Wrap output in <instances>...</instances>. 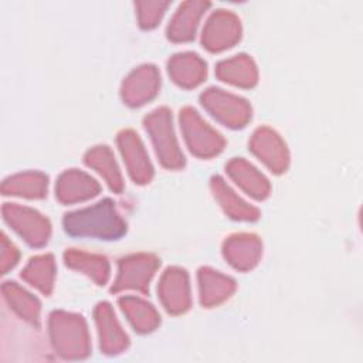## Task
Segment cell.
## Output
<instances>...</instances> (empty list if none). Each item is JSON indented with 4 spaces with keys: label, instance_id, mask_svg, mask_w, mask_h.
Wrapping results in <instances>:
<instances>
[{
    "label": "cell",
    "instance_id": "12",
    "mask_svg": "<svg viewBox=\"0 0 363 363\" xmlns=\"http://www.w3.org/2000/svg\"><path fill=\"white\" fill-rule=\"evenodd\" d=\"M16 258H17L16 250L13 248L11 244H9L6 237H3V247H1V269H3V274L7 271V268L10 265H13L16 262Z\"/></svg>",
    "mask_w": 363,
    "mask_h": 363
},
{
    "label": "cell",
    "instance_id": "10",
    "mask_svg": "<svg viewBox=\"0 0 363 363\" xmlns=\"http://www.w3.org/2000/svg\"><path fill=\"white\" fill-rule=\"evenodd\" d=\"M231 173L247 190L252 191L254 196L262 197L267 193L265 180L251 166H245L242 162H235L231 167Z\"/></svg>",
    "mask_w": 363,
    "mask_h": 363
},
{
    "label": "cell",
    "instance_id": "1",
    "mask_svg": "<svg viewBox=\"0 0 363 363\" xmlns=\"http://www.w3.org/2000/svg\"><path fill=\"white\" fill-rule=\"evenodd\" d=\"M65 228L71 234H89L101 237H116L125 225L115 213L111 200H104L95 207L67 214Z\"/></svg>",
    "mask_w": 363,
    "mask_h": 363
},
{
    "label": "cell",
    "instance_id": "9",
    "mask_svg": "<svg viewBox=\"0 0 363 363\" xmlns=\"http://www.w3.org/2000/svg\"><path fill=\"white\" fill-rule=\"evenodd\" d=\"M52 259L50 257H40V258H33L31 262L27 265L21 277H24L27 281H30L33 285L41 288L43 291L48 289V285L51 282V267H52Z\"/></svg>",
    "mask_w": 363,
    "mask_h": 363
},
{
    "label": "cell",
    "instance_id": "3",
    "mask_svg": "<svg viewBox=\"0 0 363 363\" xmlns=\"http://www.w3.org/2000/svg\"><path fill=\"white\" fill-rule=\"evenodd\" d=\"M155 113L156 115L149 118V128L153 133V139L157 146V153L162 156V160L164 163H167L169 166H174L176 163H180V159L183 160V156L179 153L172 135V128H169V116L163 111H156Z\"/></svg>",
    "mask_w": 363,
    "mask_h": 363
},
{
    "label": "cell",
    "instance_id": "7",
    "mask_svg": "<svg viewBox=\"0 0 363 363\" xmlns=\"http://www.w3.org/2000/svg\"><path fill=\"white\" fill-rule=\"evenodd\" d=\"M74 176L72 173H67L65 176H62L61 183H60V196L64 200H74V199H84V197H89L94 196L98 191V186L96 183L84 176V174H78L77 173V183H74Z\"/></svg>",
    "mask_w": 363,
    "mask_h": 363
},
{
    "label": "cell",
    "instance_id": "8",
    "mask_svg": "<svg viewBox=\"0 0 363 363\" xmlns=\"http://www.w3.org/2000/svg\"><path fill=\"white\" fill-rule=\"evenodd\" d=\"M108 305H101L99 311V325H101V337H104V346L108 350H116L126 343V336L122 335L121 329L116 326L115 319L111 316Z\"/></svg>",
    "mask_w": 363,
    "mask_h": 363
},
{
    "label": "cell",
    "instance_id": "6",
    "mask_svg": "<svg viewBox=\"0 0 363 363\" xmlns=\"http://www.w3.org/2000/svg\"><path fill=\"white\" fill-rule=\"evenodd\" d=\"M123 143H122V150L123 155H126L128 162L130 164V172L133 173L135 179H149V173H150V167H149V162H146V156L143 155L142 146L139 145L138 138H135V135L132 133H125L122 136Z\"/></svg>",
    "mask_w": 363,
    "mask_h": 363
},
{
    "label": "cell",
    "instance_id": "2",
    "mask_svg": "<svg viewBox=\"0 0 363 363\" xmlns=\"http://www.w3.org/2000/svg\"><path fill=\"white\" fill-rule=\"evenodd\" d=\"M3 214L7 223L24 235L30 244L40 245L47 241L48 223L37 211L6 203L3 206Z\"/></svg>",
    "mask_w": 363,
    "mask_h": 363
},
{
    "label": "cell",
    "instance_id": "4",
    "mask_svg": "<svg viewBox=\"0 0 363 363\" xmlns=\"http://www.w3.org/2000/svg\"><path fill=\"white\" fill-rule=\"evenodd\" d=\"M47 186V177L41 174H20L4 180L1 189L4 194H23L28 197H38L44 194Z\"/></svg>",
    "mask_w": 363,
    "mask_h": 363
},
{
    "label": "cell",
    "instance_id": "5",
    "mask_svg": "<svg viewBox=\"0 0 363 363\" xmlns=\"http://www.w3.org/2000/svg\"><path fill=\"white\" fill-rule=\"evenodd\" d=\"M3 292L6 299L13 305V308L26 319L37 320L38 316V302L30 294L20 289L14 282H6L3 285Z\"/></svg>",
    "mask_w": 363,
    "mask_h": 363
},
{
    "label": "cell",
    "instance_id": "11",
    "mask_svg": "<svg viewBox=\"0 0 363 363\" xmlns=\"http://www.w3.org/2000/svg\"><path fill=\"white\" fill-rule=\"evenodd\" d=\"M122 308L130 316V320L135 326L140 328V330H149L156 323V315L150 305H146L138 299H123Z\"/></svg>",
    "mask_w": 363,
    "mask_h": 363
}]
</instances>
